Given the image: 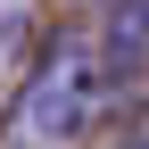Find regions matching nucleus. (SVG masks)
I'll return each instance as SVG.
<instances>
[{"label":"nucleus","mask_w":149,"mask_h":149,"mask_svg":"<svg viewBox=\"0 0 149 149\" xmlns=\"http://www.w3.org/2000/svg\"><path fill=\"white\" fill-rule=\"evenodd\" d=\"M100 83H108L100 50H91L83 33H50V50L33 58V74L17 83V100H8L0 141H8V149H58V141H74L91 124V108H100Z\"/></svg>","instance_id":"nucleus-1"},{"label":"nucleus","mask_w":149,"mask_h":149,"mask_svg":"<svg viewBox=\"0 0 149 149\" xmlns=\"http://www.w3.org/2000/svg\"><path fill=\"white\" fill-rule=\"evenodd\" d=\"M141 58H149V0H116L108 42H100V66H108V74H133Z\"/></svg>","instance_id":"nucleus-2"},{"label":"nucleus","mask_w":149,"mask_h":149,"mask_svg":"<svg viewBox=\"0 0 149 149\" xmlns=\"http://www.w3.org/2000/svg\"><path fill=\"white\" fill-rule=\"evenodd\" d=\"M116 149H149V100H133V116H124V133H116Z\"/></svg>","instance_id":"nucleus-3"}]
</instances>
